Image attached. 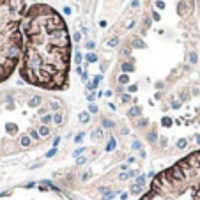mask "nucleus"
I'll return each instance as SVG.
<instances>
[{
    "mask_svg": "<svg viewBox=\"0 0 200 200\" xmlns=\"http://www.w3.org/2000/svg\"><path fill=\"white\" fill-rule=\"evenodd\" d=\"M122 69H124V71H133V69H135V68H133V66H131V64H128V62H124V64H122Z\"/></svg>",
    "mask_w": 200,
    "mask_h": 200,
    "instance_id": "nucleus-6",
    "label": "nucleus"
},
{
    "mask_svg": "<svg viewBox=\"0 0 200 200\" xmlns=\"http://www.w3.org/2000/svg\"><path fill=\"white\" fill-rule=\"evenodd\" d=\"M117 43H119V39H117V37H114V39H110V41H108V46H115Z\"/></svg>",
    "mask_w": 200,
    "mask_h": 200,
    "instance_id": "nucleus-12",
    "label": "nucleus"
},
{
    "mask_svg": "<svg viewBox=\"0 0 200 200\" xmlns=\"http://www.w3.org/2000/svg\"><path fill=\"white\" fill-rule=\"evenodd\" d=\"M73 39H75L76 43H78V41H82V32H76V34L73 36Z\"/></svg>",
    "mask_w": 200,
    "mask_h": 200,
    "instance_id": "nucleus-15",
    "label": "nucleus"
},
{
    "mask_svg": "<svg viewBox=\"0 0 200 200\" xmlns=\"http://www.w3.org/2000/svg\"><path fill=\"white\" fill-rule=\"evenodd\" d=\"M135 46H142V48H144V46H145V44H144V41H140V39H137V41H135Z\"/></svg>",
    "mask_w": 200,
    "mask_h": 200,
    "instance_id": "nucleus-19",
    "label": "nucleus"
},
{
    "mask_svg": "<svg viewBox=\"0 0 200 200\" xmlns=\"http://www.w3.org/2000/svg\"><path fill=\"white\" fill-rule=\"evenodd\" d=\"M140 200H200V149L160 172Z\"/></svg>",
    "mask_w": 200,
    "mask_h": 200,
    "instance_id": "nucleus-2",
    "label": "nucleus"
},
{
    "mask_svg": "<svg viewBox=\"0 0 200 200\" xmlns=\"http://www.w3.org/2000/svg\"><path fill=\"white\" fill-rule=\"evenodd\" d=\"M91 112H98V106L96 105H91Z\"/></svg>",
    "mask_w": 200,
    "mask_h": 200,
    "instance_id": "nucleus-25",
    "label": "nucleus"
},
{
    "mask_svg": "<svg viewBox=\"0 0 200 200\" xmlns=\"http://www.w3.org/2000/svg\"><path fill=\"white\" fill-rule=\"evenodd\" d=\"M128 80H129V76H128V75H121L119 83H128Z\"/></svg>",
    "mask_w": 200,
    "mask_h": 200,
    "instance_id": "nucleus-8",
    "label": "nucleus"
},
{
    "mask_svg": "<svg viewBox=\"0 0 200 200\" xmlns=\"http://www.w3.org/2000/svg\"><path fill=\"white\" fill-rule=\"evenodd\" d=\"M64 14H71V7H64Z\"/></svg>",
    "mask_w": 200,
    "mask_h": 200,
    "instance_id": "nucleus-23",
    "label": "nucleus"
},
{
    "mask_svg": "<svg viewBox=\"0 0 200 200\" xmlns=\"http://www.w3.org/2000/svg\"><path fill=\"white\" fill-rule=\"evenodd\" d=\"M53 121H55L57 124H60V122H62V115H60V114H57V115L53 117Z\"/></svg>",
    "mask_w": 200,
    "mask_h": 200,
    "instance_id": "nucleus-16",
    "label": "nucleus"
},
{
    "mask_svg": "<svg viewBox=\"0 0 200 200\" xmlns=\"http://www.w3.org/2000/svg\"><path fill=\"white\" fill-rule=\"evenodd\" d=\"M39 133H41V135H43V137H46V135H48V133H50V129H48L46 126H44V128H41V131H39Z\"/></svg>",
    "mask_w": 200,
    "mask_h": 200,
    "instance_id": "nucleus-11",
    "label": "nucleus"
},
{
    "mask_svg": "<svg viewBox=\"0 0 200 200\" xmlns=\"http://www.w3.org/2000/svg\"><path fill=\"white\" fill-rule=\"evenodd\" d=\"M50 121H52V117H44V119H43V122H44V124H48Z\"/></svg>",
    "mask_w": 200,
    "mask_h": 200,
    "instance_id": "nucleus-26",
    "label": "nucleus"
},
{
    "mask_svg": "<svg viewBox=\"0 0 200 200\" xmlns=\"http://www.w3.org/2000/svg\"><path fill=\"white\" fill-rule=\"evenodd\" d=\"M23 50L20 76L46 91H66L69 85L71 36L59 11L46 4H32L21 21Z\"/></svg>",
    "mask_w": 200,
    "mask_h": 200,
    "instance_id": "nucleus-1",
    "label": "nucleus"
},
{
    "mask_svg": "<svg viewBox=\"0 0 200 200\" xmlns=\"http://www.w3.org/2000/svg\"><path fill=\"white\" fill-rule=\"evenodd\" d=\"M87 32H89V29L85 25H82V34H87Z\"/></svg>",
    "mask_w": 200,
    "mask_h": 200,
    "instance_id": "nucleus-24",
    "label": "nucleus"
},
{
    "mask_svg": "<svg viewBox=\"0 0 200 200\" xmlns=\"http://www.w3.org/2000/svg\"><path fill=\"white\" fill-rule=\"evenodd\" d=\"M30 144V138L29 137H23V138H21V145H23V147H27Z\"/></svg>",
    "mask_w": 200,
    "mask_h": 200,
    "instance_id": "nucleus-10",
    "label": "nucleus"
},
{
    "mask_svg": "<svg viewBox=\"0 0 200 200\" xmlns=\"http://www.w3.org/2000/svg\"><path fill=\"white\" fill-rule=\"evenodd\" d=\"M39 103H41V98H32L30 99V106H37Z\"/></svg>",
    "mask_w": 200,
    "mask_h": 200,
    "instance_id": "nucleus-7",
    "label": "nucleus"
},
{
    "mask_svg": "<svg viewBox=\"0 0 200 200\" xmlns=\"http://www.w3.org/2000/svg\"><path fill=\"white\" fill-rule=\"evenodd\" d=\"M140 114H142V110H140L138 106H135V108L129 110V115H131V117H137V115H140Z\"/></svg>",
    "mask_w": 200,
    "mask_h": 200,
    "instance_id": "nucleus-4",
    "label": "nucleus"
},
{
    "mask_svg": "<svg viewBox=\"0 0 200 200\" xmlns=\"http://www.w3.org/2000/svg\"><path fill=\"white\" fill-rule=\"evenodd\" d=\"M190 60H191V62H197V53H191V55H190Z\"/></svg>",
    "mask_w": 200,
    "mask_h": 200,
    "instance_id": "nucleus-20",
    "label": "nucleus"
},
{
    "mask_svg": "<svg viewBox=\"0 0 200 200\" xmlns=\"http://www.w3.org/2000/svg\"><path fill=\"white\" fill-rule=\"evenodd\" d=\"M197 140H198V144H200V137H198V138H197Z\"/></svg>",
    "mask_w": 200,
    "mask_h": 200,
    "instance_id": "nucleus-27",
    "label": "nucleus"
},
{
    "mask_svg": "<svg viewBox=\"0 0 200 200\" xmlns=\"http://www.w3.org/2000/svg\"><path fill=\"white\" fill-rule=\"evenodd\" d=\"M156 6H158V9H165V2H163V0H158Z\"/></svg>",
    "mask_w": 200,
    "mask_h": 200,
    "instance_id": "nucleus-18",
    "label": "nucleus"
},
{
    "mask_svg": "<svg viewBox=\"0 0 200 200\" xmlns=\"http://www.w3.org/2000/svg\"><path fill=\"white\" fill-rule=\"evenodd\" d=\"M96 59H98V57H96L94 53H89V55L85 57V60H87V62H96Z\"/></svg>",
    "mask_w": 200,
    "mask_h": 200,
    "instance_id": "nucleus-5",
    "label": "nucleus"
},
{
    "mask_svg": "<svg viewBox=\"0 0 200 200\" xmlns=\"http://www.w3.org/2000/svg\"><path fill=\"white\" fill-rule=\"evenodd\" d=\"M80 121H83V122H87V121H89V114H87V112H83V114L80 115Z\"/></svg>",
    "mask_w": 200,
    "mask_h": 200,
    "instance_id": "nucleus-14",
    "label": "nucleus"
},
{
    "mask_svg": "<svg viewBox=\"0 0 200 200\" xmlns=\"http://www.w3.org/2000/svg\"><path fill=\"white\" fill-rule=\"evenodd\" d=\"M179 147H186V140H179V144H177Z\"/></svg>",
    "mask_w": 200,
    "mask_h": 200,
    "instance_id": "nucleus-22",
    "label": "nucleus"
},
{
    "mask_svg": "<svg viewBox=\"0 0 200 200\" xmlns=\"http://www.w3.org/2000/svg\"><path fill=\"white\" fill-rule=\"evenodd\" d=\"M75 60H76V64H80V62H82V53H80V52H76V53H75Z\"/></svg>",
    "mask_w": 200,
    "mask_h": 200,
    "instance_id": "nucleus-13",
    "label": "nucleus"
},
{
    "mask_svg": "<svg viewBox=\"0 0 200 200\" xmlns=\"http://www.w3.org/2000/svg\"><path fill=\"white\" fill-rule=\"evenodd\" d=\"M170 124H172L170 119H163V126H170Z\"/></svg>",
    "mask_w": 200,
    "mask_h": 200,
    "instance_id": "nucleus-21",
    "label": "nucleus"
},
{
    "mask_svg": "<svg viewBox=\"0 0 200 200\" xmlns=\"http://www.w3.org/2000/svg\"><path fill=\"white\" fill-rule=\"evenodd\" d=\"M27 9L25 0H0V83L14 73L21 60V21Z\"/></svg>",
    "mask_w": 200,
    "mask_h": 200,
    "instance_id": "nucleus-3",
    "label": "nucleus"
},
{
    "mask_svg": "<svg viewBox=\"0 0 200 200\" xmlns=\"http://www.w3.org/2000/svg\"><path fill=\"white\" fill-rule=\"evenodd\" d=\"M85 48L87 50H94V41H87L85 43Z\"/></svg>",
    "mask_w": 200,
    "mask_h": 200,
    "instance_id": "nucleus-9",
    "label": "nucleus"
},
{
    "mask_svg": "<svg viewBox=\"0 0 200 200\" xmlns=\"http://www.w3.org/2000/svg\"><path fill=\"white\" fill-rule=\"evenodd\" d=\"M152 20H156V21H160L161 18H160V13H156V11H152Z\"/></svg>",
    "mask_w": 200,
    "mask_h": 200,
    "instance_id": "nucleus-17",
    "label": "nucleus"
}]
</instances>
